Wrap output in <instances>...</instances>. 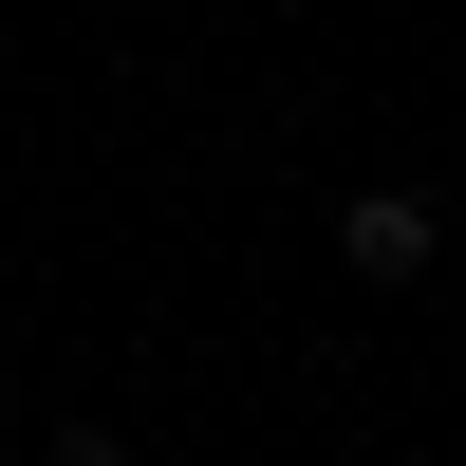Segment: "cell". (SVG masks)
I'll use <instances>...</instances> for the list:
<instances>
[{
  "label": "cell",
  "mask_w": 466,
  "mask_h": 466,
  "mask_svg": "<svg viewBox=\"0 0 466 466\" xmlns=\"http://www.w3.org/2000/svg\"><path fill=\"white\" fill-rule=\"evenodd\" d=\"M336 261H355V280H430V261H448V224L410 206V187H355V224H336Z\"/></svg>",
  "instance_id": "obj_1"
}]
</instances>
